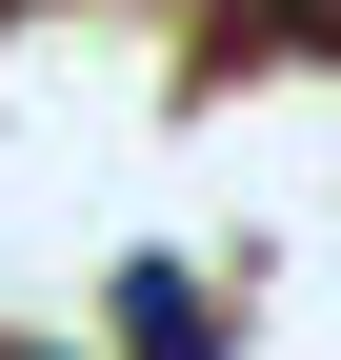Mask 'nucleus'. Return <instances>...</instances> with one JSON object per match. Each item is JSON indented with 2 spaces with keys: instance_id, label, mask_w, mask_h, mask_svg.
<instances>
[{
  "instance_id": "f257e3e1",
  "label": "nucleus",
  "mask_w": 341,
  "mask_h": 360,
  "mask_svg": "<svg viewBox=\"0 0 341 360\" xmlns=\"http://www.w3.org/2000/svg\"><path fill=\"white\" fill-rule=\"evenodd\" d=\"M120 340L141 360H201V281H120Z\"/></svg>"
}]
</instances>
